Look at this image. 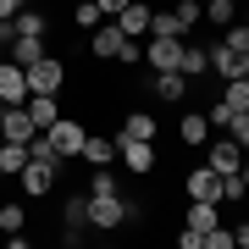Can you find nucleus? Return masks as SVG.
I'll return each instance as SVG.
<instances>
[{"mask_svg":"<svg viewBox=\"0 0 249 249\" xmlns=\"http://www.w3.org/2000/svg\"><path fill=\"white\" fill-rule=\"evenodd\" d=\"M11 34H22V39H50V17L39 6H22L17 17H11Z\"/></svg>","mask_w":249,"mask_h":249,"instance_id":"ddd939ff","label":"nucleus"},{"mask_svg":"<svg viewBox=\"0 0 249 249\" xmlns=\"http://www.w3.org/2000/svg\"><path fill=\"white\" fill-rule=\"evenodd\" d=\"M28 94H61V83H67V67H61V55H39V61H28Z\"/></svg>","mask_w":249,"mask_h":249,"instance_id":"20e7f679","label":"nucleus"},{"mask_svg":"<svg viewBox=\"0 0 249 249\" xmlns=\"http://www.w3.org/2000/svg\"><path fill=\"white\" fill-rule=\"evenodd\" d=\"M0 100H6V106H22L28 100V72L11 61V55H0Z\"/></svg>","mask_w":249,"mask_h":249,"instance_id":"6e6552de","label":"nucleus"},{"mask_svg":"<svg viewBox=\"0 0 249 249\" xmlns=\"http://www.w3.org/2000/svg\"><path fill=\"white\" fill-rule=\"evenodd\" d=\"M178 45L183 39H155L150 34V45H144L139 61H150V72H178Z\"/></svg>","mask_w":249,"mask_h":249,"instance_id":"9b49d317","label":"nucleus"},{"mask_svg":"<svg viewBox=\"0 0 249 249\" xmlns=\"http://www.w3.org/2000/svg\"><path fill=\"white\" fill-rule=\"evenodd\" d=\"M211 72H216V78H222V83H227V78H249V55L216 39V45H211Z\"/></svg>","mask_w":249,"mask_h":249,"instance_id":"0eeeda50","label":"nucleus"},{"mask_svg":"<svg viewBox=\"0 0 249 249\" xmlns=\"http://www.w3.org/2000/svg\"><path fill=\"white\" fill-rule=\"evenodd\" d=\"M0 111H6V100H0Z\"/></svg>","mask_w":249,"mask_h":249,"instance_id":"a19ab883","label":"nucleus"},{"mask_svg":"<svg viewBox=\"0 0 249 249\" xmlns=\"http://www.w3.org/2000/svg\"><path fill=\"white\" fill-rule=\"evenodd\" d=\"M199 6H205V0H199Z\"/></svg>","mask_w":249,"mask_h":249,"instance_id":"37998d69","label":"nucleus"},{"mask_svg":"<svg viewBox=\"0 0 249 249\" xmlns=\"http://www.w3.org/2000/svg\"><path fill=\"white\" fill-rule=\"evenodd\" d=\"M22 6H28V0H22Z\"/></svg>","mask_w":249,"mask_h":249,"instance_id":"79ce46f5","label":"nucleus"},{"mask_svg":"<svg viewBox=\"0 0 249 249\" xmlns=\"http://www.w3.org/2000/svg\"><path fill=\"white\" fill-rule=\"evenodd\" d=\"M155 100L183 106V100H188V78H183V72H155Z\"/></svg>","mask_w":249,"mask_h":249,"instance_id":"f3484780","label":"nucleus"},{"mask_svg":"<svg viewBox=\"0 0 249 249\" xmlns=\"http://www.w3.org/2000/svg\"><path fill=\"white\" fill-rule=\"evenodd\" d=\"M155 127H160V122H155L150 111H127V122H122V133H127V139H155Z\"/></svg>","mask_w":249,"mask_h":249,"instance_id":"5701e85b","label":"nucleus"},{"mask_svg":"<svg viewBox=\"0 0 249 249\" xmlns=\"http://www.w3.org/2000/svg\"><path fill=\"white\" fill-rule=\"evenodd\" d=\"M116 160H122L127 172H155V144H150V139H127V133H116Z\"/></svg>","mask_w":249,"mask_h":249,"instance_id":"39448f33","label":"nucleus"},{"mask_svg":"<svg viewBox=\"0 0 249 249\" xmlns=\"http://www.w3.org/2000/svg\"><path fill=\"white\" fill-rule=\"evenodd\" d=\"M227 133H232V139H238V150L249 155V116H232V127H227Z\"/></svg>","mask_w":249,"mask_h":249,"instance_id":"473e14b6","label":"nucleus"},{"mask_svg":"<svg viewBox=\"0 0 249 249\" xmlns=\"http://www.w3.org/2000/svg\"><path fill=\"white\" fill-rule=\"evenodd\" d=\"M11 39H17V34H11V22H0V55L11 50Z\"/></svg>","mask_w":249,"mask_h":249,"instance_id":"e433bc0d","label":"nucleus"},{"mask_svg":"<svg viewBox=\"0 0 249 249\" xmlns=\"http://www.w3.org/2000/svg\"><path fill=\"white\" fill-rule=\"evenodd\" d=\"M183 227H194L199 238H205L211 227H222V211H216V205H205V199H188V222H183Z\"/></svg>","mask_w":249,"mask_h":249,"instance_id":"dca6fc26","label":"nucleus"},{"mask_svg":"<svg viewBox=\"0 0 249 249\" xmlns=\"http://www.w3.org/2000/svg\"><path fill=\"white\" fill-rule=\"evenodd\" d=\"M238 22H244V28H249V11H238Z\"/></svg>","mask_w":249,"mask_h":249,"instance_id":"58836bf2","label":"nucleus"},{"mask_svg":"<svg viewBox=\"0 0 249 249\" xmlns=\"http://www.w3.org/2000/svg\"><path fill=\"white\" fill-rule=\"evenodd\" d=\"M133 222V205H127L122 194H89V227L94 232H116Z\"/></svg>","mask_w":249,"mask_h":249,"instance_id":"f03ea898","label":"nucleus"},{"mask_svg":"<svg viewBox=\"0 0 249 249\" xmlns=\"http://www.w3.org/2000/svg\"><path fill=\"white\" fill-rule=\"evenodd\" d=\"M89 194H122V183H116V178H111V172H106V166H100V172H94V178H89Z\"/></svg>","mask_w":249,"mask_h":249,"instance_id":"c756f323","label":"nucleus"},{"mask_svg":"<svg viewBox=\"0 0 249 249\" xmlns=\"http://www.w3.org/2000/svg\"><path fill=\"white\" fill-rule=\"evenodd\" d=\"M72 22H78V28H83V34H89V28H100V22H106V11H100V6H94V0H83V6H78V11H72Z\"/></svg>","mask_w":249,"mask_h":249,"instance_id":"cd10ccee","label":"nucleus"},{"mask_svg":"<svg viewBox=\"0 0 249 249\" xmlns=\"http://www.w3.org/2000/svg\"><path fill=\"white\" fill-rule=\"evenodd\" d=\"M238 11H244L238 0H205V17H211L216 28H227V22H238Z\"/></svg>","mask_w":249,"mask_h":249,"instance_id":"393cba45","label":"nucleus"},{"mask_svg":"<svg viewBox=\"0 0 249 249\" xmlns=\"http://www.w3.org/2000/svg\"><path fill=\"white\" fill-rule=\"evenodd\" d=\"M244 116H249V111H244Z\"/></svg>","mask_w":249,"mask_h":249,"instance_id":"a18cd8bd","label":"nucleus"},{"mask_svg":"<svg viewBox=\"0 0 249 249\" xmlns=\"http://www.w3.org/2000/svg\"><path fill=\"white\" fill-rule=\"evenodd\" d=\"M172 17H178V34H188V28L205 17V6H199V0H178V6H172Z\"/></svg>","mask_w":249,"mask_h":249,"instance_id":"a878e982","label":"nucleus"},{"mask_svg":"<svg viewBox=\"0 0 249 249\" xmlns=\"http://www.w3.org/2000/svg\"><path fill=\"white\" fill-rule=\"evenodd\" d=\"M89 55H100V61H139L144 45H139V39H127L122 28L106 17L100 28H89Z\"/></svg>","mask_w":249,"mask_h":249,"instance_id":"f257e3e1","label":"nucleus"},{"mask_svg":"<svg viewBox=\"0 0 249 249\" xmlns=\"http://www.w3.org/2000/svg\"><path fill=\"white\" fill-rule=\"evenodd\" d=\"M178 72H183L188 83L205 78V72H211V50H199V45H178Z\"/></svg>","mask_w":249,"mask_h":249,"instance_id":"4468645a","label":"nucleus"},{"mask_svg":"<svg viewBox=\"0 0 249 249\" xmlns=\"http://www.w3.org/2000/svg\"><path fill=\"white\" fill-rule=\"evenodd\" d=\"M232 244H244V249H249V222H244V227H232Z\"/></svg>","mask_w":249,"mask_h":249,"instance_id":"4c0bfd02","label":"nucleus"},{"mask_svg":"<svg viewBox=\"0 0 249 249\" xmlns=\"http://www.w3.org/2000/svg\"><path fill=\"white\" fill-rule=\"evenodd\" d=\"M17 11H22V0H0V22H11Z\"/></svg>","mask_w":249,"mask_h":249,"instance_id":"f704fd0d","label":"nucleus"},{"mask_svg":"<svg viewBox=\"0 0 249 249\" xmlns=\"http://www.w3.org/2000/svg\"><path fill=\"white\" fill-rule=\"evenodd\" d=\"M39 139H45L61 160H78V155H83V139H89V127H83V122H72V116H55V122H50Z\"/></svg>","mask_w":249,"mask_h":249,"instance_id":"7ed1b4c3","label":"nucleus"},{"mask_svg":"<svg viewBox=\"0 0 249 249\" xmlns=\"http://www.w3.org/2000/svg\"><path fill=\"white\" fill-rule=\"evenodd\" d=\"M150 34H155V39H183V34H178V17H172V11H155V17H150Z\"/></svg>","mask_w":249,"mask_h":249,"instance_id":"c85d7f7f","label":"nucleus"},{"mask_svg":"<svg viewBox=\"0 0 249 249\" xmlns=\"http://www.w3.org/2000/svg\"><path fill=\"white\" fill-rule=\"evenodd\" d=\"M39 127H34V116H28V106H6L0 111V139H11V144H28Z\"/></svg>","mask_w":249,"mask_h":249,"instance_id":"1a4fd4ad","label":"nucleus"},{"mask_svg":"<svg viewBox=\"0 0 249 249\" xmlns=\"http://www.w3.org/2000/svg\"><path fill=\"white\" fill-rule=\"evenodd\" d=\"M22 106H28V116H34V127H39V133H45V127L55 122V116H61V106H55V94H28Z\"/></svg>","mask_w":249,"mask_h":249,"instance_id":"a211bd4d","label":"nucleus"},{"mask_svg":"<svg viewBox=\"0 0 249 249\" xmlns=\"http://www.w3.org/2000/svg\"><path fill=\"white\" fill-rule=\"evenodd\" d=\"M78 160H89V166H111V160H116V139L89 133V139H83V155H78Z\"/></svg>","mask_w":249,"mask_h":249,"instance_id":"6ab92c4d","label":"nucleus"},{"mask_svg":"<svg viewBox=\"0 0 249 249\" xmlns=\"http://www.w3.org/2000/svg\"><path fill=\"white\" fill-rule=\"evenodd\" d=\"M178 139L183 144H205V139H211V116H205V111H183L178 116Z\"/></svg>","mask_w":249,"mask_h":249,"instance_id":"2eb2a0df","label":"nucleus"},{"mask_svg":"<svg viewBox=\"0 0 249 249\" xmlns=\"http://www.w3.org/2000/svg\"><path fill=\"white\" fill-rule=\"evenodd\" d=\"M205 116H211V127H222V133H227V127H232V116H238V111H232V106H222V100H216V106L205 111Z\"/></svg>","mask_w":249,"mask_h":249,"instance_id":"7c9ffc66","label":"nucleus"},{"mask_svg":"<svg viewBox=\"0 0 249 249\" xmlns=\"http://www.w3.org/2000/svg\"><path fill=\"white\" fill-rule=\"evenodd\" d=\"M178 249H205V238H199L194 227H183V232H178Z\"/></svg>","mask_w":249,"mask_h":249,"instance_id":"72a5a7b5","label":"nucleus"},{"mask_svg":"<svg viewBox=\"0 0 249 249\" xmlns=\"http://www.w3.org/2000/svg\"><path fill=\"white\" fill-rule=\"evenodd\" d=\"M0 183H6V172H0Z\"/></svg>","mask_w":249,"mask_h":249,"instance_id":"ea45409f","label":"nucleus"},{"mask_svg":"<svg viewBox=\"0 0 249 249\" xmlns=\"http://www.w3.org/2000/svg\"><path fill=\"white\" fill-rule=\"evenodd\" d=\"M78 6H83V0H78Z\"/></svg>","mask_w":249,"mask_h":249,"instance_id":"c03bdc74","label":"nucleus"},{"mask_svg":"<svg viewBox=\"0 0 249 249\" xmlns=\"http://www.w3.org/2000/svg\"><path fill=\"white\" fill-rule=\"evenodd\" d=\"M89 227V194L67 199V244H78V232Z\"/></svg>","mask_w":249,"mask_h":249,"instance_id":"aec40b11","label":"nucleus"},{"mask_svg":"<svg viewBox=\"0 0 249 249\" xmlns=\"http://www.w3.org/2000/svg\"><path fill=\"white\" fill-rule=\"evenodd\" d=\"M22 222H28V211H22L17 199H6V205H0V232H22Z\"/></svg>","mask_w":249,"mask_h":249,"instance_id":"bb28decb","label":"nucleus"},{"mask_svg":"<svg viewBox=\"0 0 249 249\" xmlns=\"http://www.w3.org/2000/svg\"><path fill=\"white\" fill-rule=\"evenodd\" d=\"M183 194H188V199H205V205H222V172L194 166V172L183 178Z\"/></svg>","mask_w":249,"mask_h":249,"instance_id":"423d86ee","label":"nucleus"},{"mask_svg":"<svg viewBox=\"0 0 249 249\" xmlns=\"http://www.w3.org/2000/svg\"><path fill=\"white\" fill-rule=\"evenodd\" d=\"M150 17H155V11H150V6H139V0H127V6H122V11H116V17H111V22H116V28H122V34H127V39H144V34H150Z\"/></svg>","mask_w":249,"mask_h":249,"instance_id":"f8f14e48","label":"nucleus"},{"mask_svg":"<svg viewBox=\"0 0 249 249\" xmlns=\"http://www.w3.org/2000/svg\"><path fill=\"white\" fill-rule=\"evenodd\" d=\"M94 6H100V11H106V17H116V11H122V6H127V0H94Z\"/></svg>","mask_w":249,"mask_h":249,"instance_id":"c9c22d12","label":"nucleus"},{"mask_svg":"<svg viewBox=\"0 0 249 249\" xmlns=\"http://www.w3.org/2000/svg\"><path fill=\"white\" fill-rule=\"evenodd\" d=\"M222 106H232V111H249V78H227V89H222Z\"/></svg>","mask_w":249,"mask_h":249,"instance_id":"b1692460","label":"nucleus"},{"mask_svg":"<svg viewBox=\"0 0 249 249\" xmlns=\"http://www.w3.org/2000/svg\"><path fill=\"white\" fill-rule=\"evenodd\" d=\"M22 166H28V144H11V139H0V172H6V178H17Z\"/></svg>","mask_w":249,"mask_h":249,"instance_id":"412c9836","label":"nucleus"},{"mask_svg":"<svg viewBox=\"0 0 249 249\" xmlns=\"http://www.w3.org/2000/svg\"><path fill=\"white\" fill-rule=\"evenodd\" d=\"M205 249H232V227H211L205 232Z\"/></svg>","mask_w":249,"mask_h":249,"instance_id":"2f4dec72","label":"nucleus"},{"mask_svg":"<svg viewBox=\"0 0 249 249\" xmlns=\"http://www.w3.org/2000/svg\"><path fill=\"white\" fill-rule=\"evenodd\" d=\"M6 55H11L17 67H28V61H39V55H45V39H22V34H17V39H11V50H6Z\"/></svg>","mask_w":249,"mask_h":249,"instance_id":"4be33fe9","label":"nucleus"},{"mask_svg":"<svg viewBox=\"0 0 249 249\" xmlns=\"http://www.w3.org/2000/svg\"><path fill=\"white\" fill-rule=\"evenodd\" d=\"M205 166H211V172H222V178H227V172H238V166H244L238 139H232V133H222V139L211 144V155H205Z\"/></svg>","mask_w":249,"mask_h":249,"instance_id":"9d476101","label":"nucleus"}]
</instances>
